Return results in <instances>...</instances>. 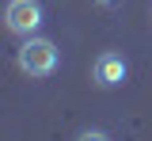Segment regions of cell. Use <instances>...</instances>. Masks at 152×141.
I'll use <instances>...</instances> for the list:
<instances>
[{
  "instance_id": "2",
  "label": "cell",
  "mask_w": 152,
  "mask_h": 141,
  "mask_svg": "<svg viewBox=\"0 0 152 141\" xmlns=\"http://www.w3.org/2000/svg\"><path fill=\"white\" fill-rule=\"evenodd\" d=\"M42 4L38 0H8V8H4V27L19 35V38H31L38 27H42Z\"/></svg>"
},
{
  "instance_id": "3",
  "label": "cell",
  "mask_w": 152,
  "mask_h": 141,
  "mask_svg": "<svg viewBox=\"0 0 152 141\" xmlns=\"http://www.w3.org/2000/svg\"><path fill=\"white\" fill-rule=\"evenodd\" d=\"M126 73H129V65H126V57L122 54H99V61H95L91 76L99 88H118V84L126 80Z\"/></svg>"
},
{
  "instance_id": "4",
  "label": "cell",
  "mask_w": 152,
  "mask_h": 141,
  "mask_svg": "<svg viewBox=\"0 0 152 141\" xmlns=\"http://www.w3.org/2000/svg\"><path fill=\"white\" fill-rule=\"evenodd\" d=\"M76 141H110V134H103V130H84Z\"/></svg>"
},
{
  "instance_id": "1",
  "label": "cell",
  "mask_w": 152,
  "mask_h": 141,
  "mask_svg": "<svg viewBox=\"0 0 152 141\" xmlns=\"http://www.w3.org/2000/svg\"><path fill=\"white\" fill-rule=\"evenodd\" d=\"M57 65H61V50H57L50 38H23L19 46V73L23 76H31V80H46V76H53Z\"/></svg>"
},
{
  "instance_id": "5",
  "label": "cell",
  "mask_w": 152,
  "mask_h": 141,
  "mask_svg": "<svg viewBox=\"0 0 152 141\" xmlns=\"http://www.w3.org/2000/svg\"><path fill=\"white\" fill-rule=\"evenodd\" d=\"M95 4H99V8H110V4H118V0H95Z\"/></svg>"
}]
</instances>
